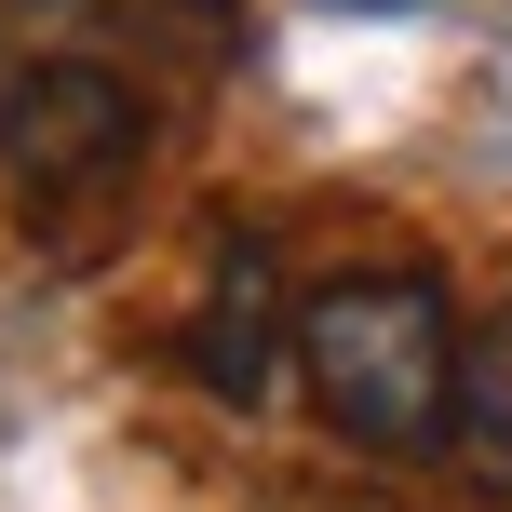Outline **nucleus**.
I'll return each mask as SVG.
<instances>
[{
    "label": "nucleus",
    "instance_id": "f257e3e1",
    "mask_svg": "<svg viewBox=\"0 0 512 512\" xmlns=\"http://www.w3.org/2000/svg\"><path fill=\"white\" fill-rule=\"evenodd\" d=\"M459 351L445 297L418 270H337L297 297V391L337 445L364 459H432L445 418H459Z\"/></svg>",
    "mask_w": 512,
    "mask_h": 512
},
{
    "label": "nucleus",
    "instance_id": "39448f33",
    "mask_svg": "<svg viewBox=\"0 0 512 512\" xmlns=\"http://www.w3.org/2000/svg\"><path fill=\"white\" fill-rule=\"evenodd\" d=\"M135 41H162L176 81H230L243 68V0H135Z\"/></svg>",
    "mask_w": 512,
    "mask_h": 512
},
{
    "label": "nucleus",
    "instance_id": "6e6552de",
    "mask_svg": "<svg viewBox=\"0 0 512 512\" xmlns=\"http://www.w3.org/2000/svg\"><path fill=\"white\" fill-rule=\"evenodd\" d=\"M337 14H418V0H337Z\"/></svg>",
    "mask_w": 512,
    "mask_h": 512
},
{
    "label": "nucleus",
    "instance_id": "7ed1b4c3",
    "mask_svg": "<svg viewBox=\"0 0 512 512\" xmlns=\"http://www.w3.org/2000/svg\"><path fill=\"white\" fill-rule=\"evenodd\" d=\"M176 364H189L230 418H256V405L283 391V364H297V297H283V270H270V243H256V230H216Z\"/></svg>",
    "mask_w": 512,
    "mask_h": 512
},
{
    "label": "nucleus",
    "instance_id": "423d86ee",
    "mask_svg": "<svg viewBox=\"0 0 512 512\" xmlns=\"http://www.w3.org/2000/svg\"><path fill=\"white\" fill-rule=\"evenodd\" d=\"M283 512H391V499H351V486H297Z\"/></svg>",
    "mask_w": 512,
    "mask_h": 512
},
{
    "label": "nucleus",
    "instance_id": "f03ea898",
    "mask_svg": "<svg viewBox=\"0 0 512 512\" xmlns=\"http://www.w3.org/2000/svg\"><path fill=\"white\" fill-rule=\"evenodd\" d=\"M149 149V108H135L122 68H95V54H27V68H0V176L14 189H108L122 162Z\"/></svg>",
    "mask_w": 512,
    "mask_h": 512
},
{
    "label": "nucleus",
    "instance_id": "20e7f679",
    "mask_svg": "<svg viewBox=\"0 0 512 512\" xmlns=\"http://www.w3.org/2000/svg\"><path fill=\"white\" fill-rule=\"evenodd\" d=\"M445 459L472 472V499L512 512V310L459 351V418H445Z\"/></svg>",
    "mask_w": 512,
    "mask_h": 512
},
{
    "label": "nucleus",
    "instance_id": "0eeeda50",
    "mask_svg": "<svg viewBox=\"0 0 512 512\" xmlns=\"http://www.w3.org/2000/svg\"><path fill=\"white\" fill-rule=\"evenodd\" d=\"M0 14H27V27H68V14H95V0H0Z\"/></svg>",
    "mask_w": 512,
    "mask_h": 512
}]
</instances>
